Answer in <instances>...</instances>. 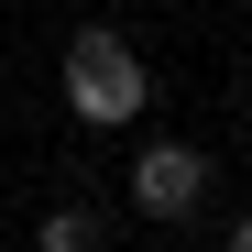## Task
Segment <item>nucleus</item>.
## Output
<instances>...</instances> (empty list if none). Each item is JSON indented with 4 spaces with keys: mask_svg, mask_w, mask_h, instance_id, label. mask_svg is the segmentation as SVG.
Segmentation results:
<instances>
[{
    "mask_svg": "<svg viewBox=\"0 0 252 252\" xmlns=\"http://www.w3.org/2000/svg\"><path fill=\"white\" fill-rule=\"evenodd\" d=\"M99 241H110V220H99V208H77V197L44 208V230H33V252H99Z\"/></svg>",
    "mask_w": 252,
    "mask_h": 252,
    "instance_id": "obj_3",
    "label": "nucleus"
},
{
    "mask_svg": "<svg viewBox=\"0 0 252 252\" xmlns=\"http://www.w3.org/2000/svg\"><path fill=\"white\" fill-rule=\"evenodd\" d=\"M230 252H252V220H230Z\"/></svg>",
    "mask_w": 252,
    "mask_h": 252,
    "instance_id": "obj_4",
    "label": "nucleus"
},
{
    "mask_svg": "<svg viewBox=\"0 0 252 252\" xmlns=\"http://www.w3.org/2000/svg\"><path fill=\"white\" fill-rule=\"evenodd\" d=\"M66 110L88 121V132H132V121L154 110V66L132 55V33L88 22V33L66 44Z\"/></svg>",
    "mask_w": 252,
    "mask_h": 252,
    "instance_id": "obj_1",
    "label": "nucleus"
},
{
    "mask_svg": "<svg viewBox=\"0 0 252 252\" xmlns=\"http://www.w3.org/2000/svg\"><path fill=\"white\" fill-rule=\"evenodd\" d=\"M132 208L143 220H197L208 208V154L197 143H143L132 154Z\"/></svg>",
    "mask_w": 252,
    "mask_h": 252,
    "instance_id": "obj_2",
    "label": "nucleus"
},
{
    "mask_svg": "<svg viewBox=\"0 0 252 252\" xmlns=\"http://www.w3.org/2000/svg\"><path fill=\"white\" fill-rule=\"evenodd\" d=\"M241 143H252V88H241Z\"/></svg>",
    "mask_w": 252,
    "mask_h": 252,
    "instance_id": "obj_5",
    "label": "nucleus"
}]
</instances>
